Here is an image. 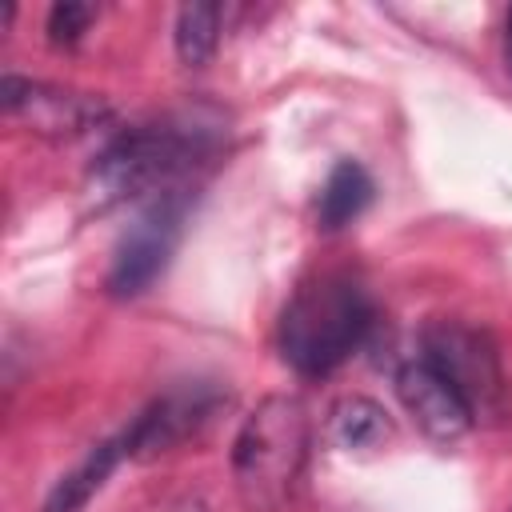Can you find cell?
Masks as SVG:
<instances>
[{"label":"cell","mask_w":512,"mask_h":512,"mask_svg":"<svg viewBox=\"0 0 512 512\" xmlns=\"http://www.w3.org/2000/svg\"><path fill=\"white\" fill-rule=\"evenodd\" d=\"M228 124L212 108H180L156 120L120 128L88 168V196L96 208L124 204L132 196H160L200 168L224 144Z\"/></svg>","instance_id":"1"},{"label":"cell","mask_w":512,"mask_h":512,"mask_svg":"<svg viewBox=\"0 0 512 512\" xmlns=\"http://www.w3.org/2000/svg\"><path fill=\"white\" fill-rule=\"evenodd\" d=\"M376 328L372 292L348 272H320L304 280L276 320L280 360L304 376L320 380L348 364Z\"/></svg>","instance_id":"2"},{"label":"cell","mask_w":512,"mask_h":512,"mask_svg":"<svg viewBox=\"0 0 512 512\" xmlns=\"http://www.w3.org/2000/svg\"><path fill=\"white\" fill-rule=\"evenodd\" d=\"M312 416L292 392L264 396L232 440V480L248 512H280L308 464Z\"/></svg>","instance_id":"3"},{"label":"cell","mask_w":512,"mask_h":512,"mask_svg":"<svg viewBox=\"0 0 512 512\" xmlns=\"http://www.w3.org/2000/svg\"><path fill=\"white\" fill-rule=\"evenodd\" d=\"M192 212V188H168L160 196H152L144 204V212L124 228L112 264H108V292L116 300H132L140 292H148L164 268L172 264L180 240H184V224Z\"/></svg>","instance_id":"4"},{"label":"cell","mask_w":512,"mask_h":512,"mask_svg":"<svg viewBox=\"0 0 512 512\" xmlns=\"http://www.w3.org/2000/svg\"><path fill=\"white\" fill-rule=\"evenodd\" d=\"M472 408V416H496L504 404V368L496 340L464 320H436L420 336V352Z\"/></svg>","instance_id":"5"},{"label":"cell","mask_w":512,"mask_h":512,"mask_svg":"<svg viewBox=\"0 0 512 512\" xmlns=\"http://www.w3.org/2000/svg\"><path fill=\"white\" fill-rule=\"evenodd\" d=\"M228 404V392L216 380H180L156 400L140 408V416L120 432L128 460H152L196 436L220 408Z\"/></svg>","instance_id":"6"},{"label":"cell","mask_w":512,"mask_h":512,"mask_svg":"<svg viewBox=\"0 0 512 512\" xmlns=\"http://www.w3.org/2000/svg\"><path fill=\"white\" fill-rule=\"evenodd\" d=\"M4 112L8 120L24 124L36 136L48 140H76L100 124H108V104L88 92L56 88L44 80H24V76H4Z\"/></svg>","instance_id":"7"},{"label":"cell","mask_w":512,"mask_h":512,"mask_svg":"<svg viewBox=\"0 0 512 512\" xmlns=\"http://www.w3.org/2000/svg\"><path fill=\"white\" fill-rule=\"evenodd\" d=\"M396 396L404 412L416 420V428L436 444H456L476 424L468 400L424 356H412L396 368Z\"/></svg>","instance_id":"8"},{"label":"cell","mask_w":512,"mask_h":512,"mask_svg":"<svg viewBox=\"0 0 512 512\" xmlns=\"http://www.w3.org/2000/svg\"><path fill=\"white\" fill-rule=\"evenodd\" d=\"M120 460H128L120 436H108V440L92 444V448L52 484V492L44 496V508H40V512H84V504L108 484V476L116 472Z\"/></svg>","instance_id":"9"},{"label":"cell","mask_w":512,"mask_h":512,"mask_svg":"<svg viewBox=\"0 0 512 512\" xmlns=\"http://www.w3.org/2000/svg\"><path fill=\"white\" fill-rule=\"evenodd\" d=\"M372 196H376V184H372L368 168L360 160H340V164H332V172L324 176V184L316 192V224L324 232H340L364 216Z\"/></svg>","instance_id":"10"},{"label":"cell","mask_w":512,"mask_h":512,"mask_svg":"<svg viewBox=\"0 0 512 512\" xmlns=\"http://www.w3.org/2000/svg\"><path fill=\"white\" fill-rule=\"evenodd\" d=\"M328 440L340 452H376L392 440V420L368 396H340L328 408Z\"/></svg>","instance_id":"11"},{"label":"cell","mask_w":512,"mask_h":512,"mask_svg":"<svg viewBox=\"0 0 512 512\" xmlns=\"http://www.w3.org/2000/svg\"><path fill=\"white\" fill-rule=\"evenodd\" d=\"M220 20H224L220 4H184L176 12L172 40H176V56H180L184 68H204L216 56V48H220Z\"/></svg>","instance_id":"12"},{"label":"cell","mask_w":512,"mask_h":512,"mask_svg":"<svg viewBox=\"0 0 512 512\" xmlns=\"http://www.w3.org/2000/svg\"><path fill=\"white\" fill-rule=\"evenodd\" d=\"M92 20H96V8L92 4H80V0L52 4V12H48V40L52 44H76L88 32Z\"/></svg>","instance_id":"13"},{"label":"cell","mask_w":512,"mask_h":512,"mask_svg":"<svg viewBox=\"0 0 512 512\" xmlns=\"http://www.w3.org/2000/svg\"><path fill=\"white\" fill-rule=\"evenodd\" d=\"M504 60H508V72H512V8L504 16Z\"/></svg>","instance_id":"14"}]
</instances>
